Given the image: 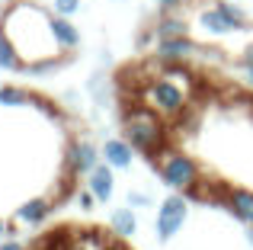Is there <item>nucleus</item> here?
Here are the masks:
<instances>
[{
	"instance_id": "nucleus-11",
	"label": "nucleus",
	"mask_w": 253,
	"mask_h": 250,
	"mask_svg": "<svg viewBox=\"0 0 253 250\" xmlns=\"http://www.w3.org/2000/svg\"><path fill=\"white\" fill-rule=\"evenodd\" d=\"M51 29H55V39L61 45V51H71L81 45V32L68 23V16H51Z\"/></svg>"
},
{
	"instance_id": "nucleus-26",
	"label": "nucleus",
	"mask_w": 253,
	"mask_h": 250,
	"mask_svg": "<svg viewBox=\"0 0 253 250\" xmlns=\"http://www.w3.org/2000/svg\"><path fill=\"white\" fill-rule=\"evenodd\" d=\"M3 231H6V225H3V221H0V238H3Z\"/></svg>"
},
{
	"instance_id": "nucleus-23",
	"label": "nucleus",
	"mask_w": 253,
	"mask_h": 250,
	"mask_svg": "<svg viewBox=\"0 0 253 250\" xmlns=\"http://www.w3.org/2000/svg\"><path fill=\"white\" fill-rule=\"evenodd\" d=\"M0 250H23V247H19L16 241H3V244H0Z\"/></svg>"
},
{
	"instance_id": "nucleus-8",
	"label": "nucleus",
	"mask_w": 253,
	"mask_h": 250,
	"mask_svg": "<svg viewBox=\"0 0 253 250\" xmlns=\"http://www.w3.org/2000/svg\"><path fill=\"white\" fill-rule=\"evenodd\" d=\"M224 206L234 212V218H241L244 225H253V193L241 186L224 189Z\"/></svg>"
},
{
	"instance_id": "nucleus-9",
	"label": "nucleus",
	"mask_w": 253,
	"mask_h": 250,
	"mask_svg": "<svg viewBox=\"0 0 253 250\" xmlns=\"http://www.w3.org/2000/svg\"><path fill=\"white\" fill-rule=\"evenodd\" d=\"M96 154H99V151L93 148L90 141H74V144H71V151H68L71 170H74V173H90V170L96 167Z\"/></svg>"
},
{
	"instance_id": "nucleus-3",
	"label": "nucleus",
	"mask_w": 253,
	"mask_h": 250,
	"mask_svg": "<svg viewBox=\"0 0 253 250\" xmlns=\"http://www.w3.org/2000/svg\"><path fill=\"white\" fill-rule=\"evenodd\" d=\"M141 103L148 109H154V113H161L164 119H176L189 103V87H183L170 74H161L141 90Z\"/></svg>"
},
{
	"instance_id": "nucleus-22",
	"label": "nucleus",
	"mask_w": 253,
	"mask_h": 250,
	"mask_svg": "<svg viewBox=\"0 0 253 250\" xmlns=\"http://www.w3.org/2000/svg\"><path fill=\"white\" fill-rule=\"evenodd\" d=\"M244 81L253 87V64H244Z\"/></svg>"
},
{
	"instance_id": "nucleus-13",
	"label": "nucleus",
	"mask_w": 253,
	"mask_h": 250,
	"mask_svg": "<svg viewBox=\"0 0 253 250\" xmlns=\"http://www.w3.org/2000/svg\"><path fill=\"white\" fill-rule=\"evenodd\" d=\"M157 39H176V36H189V23L183 16H164L161 23L154 26Z\"/></svg>"
},
{
	"instance_id": "nucleus-10",
	"label": "nucleus",
	"mask_w": 253,
	"mask_h": 250,
	"mask_svg": "<svg viewBox=\"0 0 253 250\" xmlns=\"http://www.w3.org/2000/svg\"><path fill=\"white\" fill-rule=\"evenodd\" d=\"M103 154H106V164H112L116 170H128L131 167V144L128 141L112 138V141H106Z\"/></svg>"
},
{
	"instance_id": "nucleus-5",
	"label": "nucleus",
	"mask_w": 253,
	"mask_h": 250,
	"mask_svg": "<svg viewBox=\"0 0 253 250\" xmlns=\"http://www.w3.org/2000/svg\"><path fill=\"white\" fill-rule=\"evenodd\" d=\"M186 215H189V202H186V193L183 196H170V199L161 202V208H157V241H170L173 234L183 231L186 225Z\"/></svg>"
},
{
	"instance_id": "nucleus-20",
	"label": "nucleus",
	"mask_w": 253,
	"mask_h": 250,
	"mask_svg": "<svg viewBox=\"0 0 253 250\" xmlns=\"http://www.w3.org/2000/svg\"><path fill=\"white\" fill-rule=\"evenodd\" d=\"M157 3H161V10H164V13H173V10H179L186 0H157Z\"/></svg>"
},
{
	"instance_id": "nucleus-16",
	"label": "nucleus",
	"mask_w": 253,
	"mask_h": 250,
	"mask_svg": "<svg viewBox=\"0 0 253 250\" xmlns=\"http://www.w3.org/2000/svg\"><path fill=\"white\" fill-rule=\"evenodd\" d=\"M32 96L23 87H0V106H26Z\"/></svg>"
},
{
	"instance_id": "nucleus-24",
	"label": "nucleus",
	"mask_w": 253,
	"mask_h": 250,
	"mask_svg": "<svg viewBox=\"0 0 253 250\" xmlns=\"http://www.w3.org/2000/svg\"><path fill=\"white\" fill-rule=\"evenodd\" d=\"M109 250H128V247H122V244H112Z\"/></svg>"
},
{
	"instance_id": "nucleus-21",
	"label": "nucleus",
	"mask_w": 253,
	"mask_h": 250,
	"mask_svg": "<svg viewBox=\"0 0 253 250\" xmlns=\"http://www.w3.org/2000/svg\"><path fill=\"white\" fill-rule=\"evenodd\" d=\"M241 61H244V64H253V45H247V48H244Z\"/></svg>"
},
{
	"instance_id": "nucleus-12",
	"label": "nucleus",
	"mask_w": 253,
	"mask_h": 250,
	"mask_svg": "<svg viewBox=\"0 0 253 250\" xmlns=\"http://www.w3.org/2000/svg\"><path fill=\"white\" fill-rule=\"evenodd\" d=\"M45 215H48L45 199H29L16 208V221H23V225H39V221H45Z\"/></svg>"
},
{
	"instance_id": "nucleus-7",
	"label": "nucleus",
	"mask_w": 253,
	"mask_h": 250,
	"mask_svg": "<svg viewBox=\"0 0 253 250\" xmlns=\"http://www.w3.org/2000/svg\"><path fill=\"white\" fill-rule=\"evenodd\" d=\"M112 164H96V167L90 170V176H86V186L93 189V196H96V202H109L112 199V189H116V176H112Z\"/></svg>"
},
{
	"instance_id": "nucleus-4",
	"label": "nucleus",
	"mask_w": 253,
	"mask_h": 250,
	"mask_svg": "<svg viewBox=\"0 0 253 250\" xmlns=\"http://www.w3.org/2000/svg\"><path fill=\"white\" fill-rule=\"evenodd\" d=\"M244 10L234 3H228V0H218L211 10H202V16H199V23H202L205 32H211V36H231V32L244 29Z\"/></svg>"
},
{
	"instance_id": "nucleus-19",
	"label": "nucleus",
	"mask_w": 253,
	"mask_h": 250,
	"mask_svg": "<svg viewBox=\"0 0 253 250\" xmlns=\"http://www.w3.org/2000/svg\"><path fill=\"white\" fill-rule=\"evenodd\" d=\"M128 202H131V206H135V208H144V206H148V196H144V193H128Z\"/></svg>"
},
{
	"instance_id": "nucleus-15",
	"label": "nucleus",
	"mask_w": 253,
	"mask_h": 250,
	"mask_svg": "<svg viewBox=\"0 0 253 250\" xmlns=\"http://www.w3.org/2000/svg\"><path fill=\"white\" fill-rule=\"evenodd\" d=\"M23 58H19V51H16V45L10 42V39L3 36V29H0V68H6V71H16V68H23Z\"/></svg>"
},
{
	"instance_id": "nucleus-18",
	"label": "nucleus",
	"mask_w": 253,
	"mask_h": 250,
	"mask_svg": "<svg viewBox=\"0 0 253 250\" xmlns=\"http://www.w3.org/2000/svg\"><path fill=\"white\" fill-rule=\"evenodd\" d=\"M77 202H81V208H84V212H90V208H93V206H96V196H93V189H90V186H86V189H84V193H81V196H77Z\"/></svg>"
},
{
	"instance_id": "nucleus-14",
	"label": "nucleus",
	"mask_w": 253,
	"mask_h": 250,
	"mask_svg": "<svg viewBox=\"0 0 253 250\" xmlns=\"http://www.w3.org/2000/svg\"><path fill=\"white\" fill-rule=\"evenodd\" d=\"M135 228H138V218L131 215V206L128 208H119V212L112 215V234H116V238H131Z\"/></svg>"
},
{
	"instance_id": "nucleus-6",
	"label": "nucleus",
	"mask_w": 253,
	"mask_h": 250,
	"mask_svg": "<svg viewBox=\"0 0 253 250\" xmlns=\"http://www.w3.org/2000/svg\"><path fill=\"white\" fill-rule=\"evenodd\" d=\"M199 51V45L192 42L189 36H176V39H157V58L167 64H183L189 61Z\"/></svg>"
},
{
	"instance_id": "nucleus-25",
	"label": "nucleus",
	"mask_w": 253,
	"mask_h": 250,
	"mask_svg": "<svg viewBox=\"0 0 253 250\" xmlns=\"http://www.w3.org/2000/svg\"><path fill=\"white\" fill-rule=\"evenodd\" d=\"M247 241H250V244H253V225H250V231H247Z\"/></svg>"
},
{
	"instance_id": "nucleus-1",
	"label": "nucleus",
	"mask_w": 253,
	"mask_h": 250,
	"mask_svg": "<svg viewBox=\"0 0 253 250\" xmlns=\"http://www.w3.org/2000/svg\"><path fill=\"white\" fill-rule=\"evenodd\" d=\"M122 131H125V141L131 144L135 151H144V154H161L167 148V125H164V116L141 106L128 109L122 119Z\"/></svg>"
},
{
	"instance_id": "nucleus-2",
	"label": "nucleus",
	"mask_w": 253,
	"mask_h": 250,
	"mask_svg": "<svg viewBox=\"0 0 253 250\" xmlns=\"http://www.w3.org/2000/svg\"><path fill=\"white\" fill-rule=\"evenodd\" d=\"M157 170H161V180L167 183L170 189L186 193V196H196V193H199L202 170H199V164L192 161L189 154H183V151H173V148H164L161 154H157Z\"/></svg>"
},
{
	"instance_id": "nucleus-17",
	"label": "nucleus",
	"mask_w": 253,
	"mask_h": 250,
	"mask_svg": "<svg viewBox=\"0 0 253 250\" xmlns=\"http://www.w3.org/2000/svg\"><path fill=\"white\" fill-rule=\"evenodd\" d=\"M81 10V0H55V13L58 16H71Z\"/></svg>"
}]
</instances>
